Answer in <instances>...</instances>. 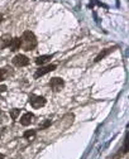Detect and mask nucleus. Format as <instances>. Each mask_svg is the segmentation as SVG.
Listing matches in <instances>:
<instances>
[{
    "label": "nucleus",
    "mask_w": 129,
    "mask_h": 159,
    "mask_svg": "<svg viewBox=\"0 0 129 159\" xmlns=\"http://www.w3.org/2000/svg\"><path fill=\"white\" fill-rule=\"evenodd\" d=\"M22 46L24 50H32L37 47V38L31 31H25L23 33V37H22Z\"/></svg>",
    "instance_id": "nucleus-1"
},
{
    "label": "nucleus",
    "mask_w": 129,
    "mask_h": 159,
    "mask_svg": "<svg viewBox=\"0 0 129 159\" xmlns=\"http://www.w3.org/2000/svg\"><path fill=\"white\" fill-rule=\"evenodd\" d=\"M29 104L34 107V109H39V107L46 105V99L43 96H37V95H31L29 96Z\"/></svg>",
    "instance_id": "nucleus-2"
},
{
    "label": "nucleus",
    "mask_w": 129,
    "mask_h": 159,
    "mask_svg": "<svg viewBox=\"0 0 129 159\" xmlns=\"http://www.w3.org/2000/svg\"><path fill=\"white\" fill-rule=\"evenodd\" d=\"M49 86H51V89L55 91V92H58L63 89L64 86V81L60 77H53L51 78V81H49Z\"/></svg>",
    "instance_id": "nucleus-3"
},
{
    "label": "nucleus",
    "mask_w": 129,
    "mask_h": 159,
    "mask_svg": "<svg viewBox=\"0 0 129 159\" xmlns=\"http://www.w3.org/2000/svg\"><path fill=\"white\" fill-rule=\"evenodd\" d=\"M13 63L18 67H24L27 64H29V60H28V57L24 54H18L13 58Z\"/></svg>",
    "instance_id": "nucleus-4"
},
{
    "label": "nucleus",
    "mask_w": 129,
    "mask_h": 159,
    "mask_svg": "<svg viewBox=\"0 0 129 159\" xmlns=\"http://www.w3.org/2000/svg\"><path fill=\"white\" fill-rule=\"evenodd\" d=\"M53 70H56V64H48V66H45V67H41L39 70L35 71V73H34V78H38L43 75H46L48 73V72H52Z\"/></svg>",
    "instance_id": "nucleus-5"
},
{
    "label": "nucleus",
    "mask_w": 129,
    "mask_h": 159,
    "mask_svg": "<svg viewBox=\"0 0 129 159\" xmlns=\"http://www.w3.org/2000/svg\"><path fill=\"white\" fill-rule=\"evenodd\" d=\"M33 119H34V115L32 112H25L23 116L20 118V124L23 126H28V125H31V122L33 121Z\"/></svg>",
    "instance_id": "nucleus-6"
},
{
    "label": "nucleus",
    "mask_w": 129,
    "mask_h": 159,
    "mask_svg": "<svg viewBox=\"0 0 129 159\" xmlns=\"http://www.w3.org/2000/svg\"><path fill=\"white\" fill-rule=\"evenodd\" d=\"M20 46H22L20 38H12V41H10V43H9V48H10L12 52H14V50L19 49Z\"/></svg>",
    "instance_id": "nucleus-7"
},
{
    "label": "nucleus",
    "mask_w": 129,
    "mask_h": 159,
    "mask_svg": "<svg viewBox=\"0 0 129 159\" xmlns=\"http://www.w3.org/2000/svg\"><path fill=\"white\" fill-rule=\"evenodd\" d=\"M12 41V37L9 34L4 35V37H2V39H0V49H4L6 47H9V43Z\"/></svg>",
    "instance_id": "nucleus-8"
},
{
    "label": "nucleus",
    "mask_w": 129,
    "mask_h": 159,
    "mask_svg": "<svg viewBox=\"0 0 129 159\" xmlns=\"http://www.w3.org/2000/svg\"><path fill=\"white\" fill-rule=\"evenodd\" d=\"M111 50H113V48H106V49H104V50H103V52H100V53L98 54V57L95 58V62H99V61H101V60L104 58V57H105L106 54H109V53L111 52Z\"/></svg>",
    "instance_id": "nucleus-9"
},
{
    "label": "nucleus",
    "mask_w": 129,
    "mask_h": 159,
    "mask_svg": "<svg viewBox=\"0 0 129 159\" xmlns=\"http://www.w3.org/2000/svg\"><path fill=\"white\" fill-rule=\"evenodd\" d=\"M51 58H52V56H39L38 58L35 60V63H37V64H41V66H42V64H45L46 62H48Z\"/></svg>",
    "instance_id": "nucleus-10"
},
{
    "label": "nucleus",
    "mask_w": 129,
    "mask_h": 159,
    "mask_svg": "<svg viewBox=\"0 0 129 159\" xmlns=\"http://www.w3.org/2000/svg\"><path fill=\"white\" fill-rule=\"evenodd\" d=\"M10 73H12V71H9L8 67L4 68V70H0V82L4 81V80H5L6 77H8Z\"/></svg>",
    "instance_id": "nucleus-11"
},
{
    "label": "nucleus",
    "mask_w": 129,
    "mask_h": 159,
    "mask_svg": "<svg viewBox=\"0 0 129 159\" xmlns=\"http://www.w3.org/2000/svg\"><path fill=\"white\" fill-rule=\"evenodd\" d=\"M23 136L25 139H28V140H33L34 136H35V130H27Z\"/></svg>",
    "instance_id": "nucleus-12"
},
{
    "label": "nucleus",
    "mask_w": 129,
    "mask_h": 159,
    "mask_svg": "<svg viewBox=\"0 0 129 159\" xmlns=\"http://www.w3.org/2000/svg\"><path fill=\"white\" fill-rule=\"evenodd\" d=\"M19 114H20V110H19V109H13V110H10V116H12V119H14V120H15V119L19 116Z\"/></svg>",
    "instance_id": "nucleus-13"
},
{
    "label": "nucleus",
    "mask_w": 129,
    "mask_h": 159,
    "mask_svg": "<svg viewBox=\"0 0 129 159\" xmlns=\"http://www.w3.org/2000/svg\"><path fill=\"white\" fill-rule=\"evenodd\" d=\"M49 125H51V120H46V121H43L42 124H39V128H41V129H46V128H48Z\"/></svg>",
    "instance_id": "nucleus-14"
},
{
    "label": "nucleus",
    "mask_w": 129,
    "mask_h": 159,
    "mask_svg": "<svg viewBox=\"0 0 129 159\" xmlns=\"http://www.w3.org/2000/svg\"><path fill=\"white\" fill-rule=\"evenodd\" d=\"M5 91H6V86L5 85H0V93L5 92Z\"/></svg>",
    "instance_id": "nucleus-15"
},
{
    "label": "nucleus",
    "mask_w": 129,
    "mask_h": 159,
    "mask_svg": "<svg viewBox=\"0 0 129 159\" xmlns=\"http://www.w3.org/2000/svg\"><path fill=\"white\" fill-rule=\"evenodd\" d=\"M3 158H4V155H3V154H0V159H3Z\"/></svg>",
    "instance_id": "nucleus-16"
}]
</instances>
